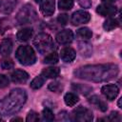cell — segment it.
Returning a JSON list of instances; mask_svg holds the SVG:
<instances>
[{
  "label": "cell",
  "mask_w": 122,
  "mask_h": 122,
  "mask_svg": "<svg viewBox=\"0 0 122 122\" xmlns=\"http://www.w3.org/2000/svg\"><path fill=\"white\" fill-rule=\"evenodd\" d=\"M9 86V78L4 75V74H0V88H6Z\"/></svg>",
  "instance_id": "32"
},
{
  "label": "cell",
  "mask_w": 122,
  "mask_h": 122,
  "mask_svg": "<svg viewBox=\"0 0 122 122\" xmlns=\"http://www.w3.org/2000/svg\"><path fill=\"white\" fill-rule=\"evenodd\" d=\"M32 34H33V30L32 29L30 28H25V29H22L20 30L17 34H16V37L19 41H22V42H26L28 40H30L31 37H32Z\"/></svg>",
  "instance_id": "16"
},
{
  "label": "cell",
  "mask_w": 122,
  "mask_h": 122,
  "mask_svg": "<svg viewBox=\"0 0 122 122\" xmlns=\"http://www.w3.org/2000/svg\"><path fill=\"white\" fill-rule=\"evenodd\" d=\"M55 39L59 44L66 45V44H69V43H71L72 41L73 33H72V31L71 30H63L59 31L56 34Z\"/></svg>",
  "instance_id": "11"
},
{
  "label": "cell",
  "mask_w": 122,
  "mask_h": 122,
  "mask_svg": "<svg viewBox=\"0 0 122 122\" xmlns=\"http://www.w3.org/2000/svg\"><path fill=\"white\" fill-rule=\"evenodd\" d=\"M1 67L4 69V70H10V69H12L14 67V63L11 59L10 58H5L2 60L1 62Z\"/></svg>",
  "instance_id": "27"
},
{
  "label": "cell",
  "mask_w": 122,
  "mask_h": 122,
  "mask_svg": "<svg viewBox=\"0 0 122 122\" xmlns=\"http://www.w3.org/2000/svg\"><path fill=\"white\" fill-rule=\"evenodd\" d=\"M58 54L57 52L55 51H51L49 54L46 55V57L44 58V63L46 64H51V65H53V64H56L58 62Z\"/></svg>",
  "instance_id": "22"
},
{
  "label": "cell",
  "mask_w": 122,
  "mask_h": 122,
  "mask_svg": "<svg viewBox=\"0 0 122 122\" xmlns=\"http://www.w3.org/2000/svg\"><path fill=\"white\" fill-rule=\"evenodd\" d=\"M75 56H76V52L71 47H66V48L62 49L60 51V57L66 63H70V62L73 61Z\"/></svg>",
  "instance_id": "13"
},
{
  "label": "cell",
  "mask_w": 122,
  "mask_h": 122,
  "mask_svg": "<svg viewBox=\"0 0 122 122\" xmlns=\"http://www.w3.org/2000/svg\"><path fill=\"white\" fill-rule=\"evenodd\" d=\"M11 121H23V119L22 118H13V119H11Z\"/></svg>",
  "instance_id": "36"
},
{
  "label": "cell",
  "mask_w": 122,
  "mask_h": 122,
  "mask_svg": "<svg viewBox=\"0 0 122 122\" xmlns=\"http://www.w3.org/2000/svg\"><path fill=\"white\" fill-rule=\"evenodd\" d=\"M117 0H102V2L104 4H113L114 2H116Z\"/></svg>",
  "instance_id": "34"
},
{
  "label": "cell",
  "mask_w": 122,
  "mask_h": 122,
  "mask_svg": "<svg viewBox=\"0 0 122 122\" xmlns=\"http://www.w3.org/2000/svg\"><path fill=\"white\" fill-rule=\"evenodd\" d=\"M73 7V0H59L58 8L62 10H69Z\"/></svg>",
  "instance_id": "24"
},
{
  "label": "cell",
  "mask_w": 122,
  "mask_h": 122,
  "mask_svg": "<svg viewBox=\"0 0 122 122\" xmlns=\"http://www.w3.org/2000/svg\"><path fill=\"white\" fill-rule=\"evenodd\" d=\"M89 102L92 103V104L96 105L97 108H98L100 111H102V112H105V111H107V109H108L107 104H106L103 100H101L97 95H93V96H92L91 98H89Z\"/></svg>",
  "instance_id": "18"
},
{
  "label": "cell",
  "mask_w": 122,
  "mask_h": 122,
  "mask_svg": "<svg viewBox=\"0 0 122 122\" xmlns=\"http://www.w3.org/2000/svg\"><path fill=\"white\" fill-rule=\"evenodd\" d=\"M91 19V14L86 10H77L72 13L71 22L73 26H78L81 24L88 23Z\"/></svg>",
  "instance_id": "7"
},
{
  "label": "cell",
  "mask_w": 122,
  "mask_h": 122,
  "mask_svg": "<svg viewBox=\"0 0 122 122\" xmlns=\"http://www.w3.org/2000/svg\"><path fill=\"white\" fill-rule=\"evenodd\" d=\"M72 116H73V120L80 122H90L92 120L93 117L92 111L87 108H84L83 106L77 107L72 112Z\"/></svg>",
  "instance_id": "6"
},
{
  "label": "cell",
  "mask_w": 122,
  "mask_h": 122,
  "mask_svg": "<svg viewBox=\"0 0 122 122\" xmlns=\"http://www.w3.org/2000/svg\"><path fill=\"white\" fill-rule=\"evenodd\" d=\"M101 92L107 99L113 100L117 96V94L119 92V89L115 84H109V85L103 86L101 88Z\"/></svg>",
  "instance_id": "8"
},
{
  "label": "cell",
  "mask_w": 122,
  "mask_h": 122,
  "mask_svg": "<svg viewBox=\"0 0 122 122\" xmlns=\"http://www.w3.org/2000/svg\"><path fill=\"white\" fill-rule=\"evenodd\" d=\"M68 20H69V17H68V14L66 13H61L57 17V21L61 25H66L68 23Z\"/></svg>",
  "instance_id": "31"
},
{
  "label": "cell",
  "mask_w": 122,
  "mask_h": 122,
  "mask_svg": "<svg viewBox=\"0 0 122 122\" xmlns=\"http://www.w3.org/2000/svg\"><path fill=\"white\" fill-rule=\"evenodd\" d=\"M78 45H79V51H80L82 55H85V56H90L91 55V53H92V47H91L90 44L82 42V43H79Z\"/></svg>",
  "instance_id": "23"
},
{
  "label": "cell",
  "mask_w": 122,
  "mask_h": 122,
  "mask_svg": "<svg viewBox=\"0 0 122 122\" xmlns=\"http://www.w3.org/2000/svg\"><path fill=\"white\" fill-rule=\"evenodd\" d=\"M35 1H36V2H39V3H41L43 0H35Z\"/></svg>",
  "instance_id": "37"
},
{
  "label": "cell",
  "mask_w": 122,
  "mask_h": 122,
  "mask_svg": "<svg viewBox=\"0 0 122 122\" xmlns=\"http://www.w3.org/2000/svg\"><path fill=\"white\" fill-rule=\"evenodd\" d=\"M60 70L56 67H49L42 71V75L45 78H55L59 75Z\"/></svg>",
  "instance_id": "17"
},
{
  "label": "cell",
  "mask_w": 122,
  "mask_h": 122,
  "mask_svg": "<svg viewBox=\"0 0 122 122\" xmlns=\"http://www.w3.org/2000/svg\"><path fill=\"white\" fill-rule=\"evenodd\" d=\"M39 120V115L37 112H33V111H30L28 115H27V118H26V121L28 122H36Z\"/></svg>",
  "instance_id": "28"
},
{
  "label": "cell",
  "mask_w": 122,
  "mask_h": 122,
  "mask_svg": "<svg viewBox=\"0 0 122 122\" xmlns=\"http://www.w3.org/2000/svg\"><path fill=\"white\" fill-rule=\"evenodd\" d=\"M12 51V42L10 38H5L0 43V54L2 56H9Z\"/></svg>",
  "instance_id": "15"
},
{
  "label": "cell",
  "mask_w": 122,
  "mask_h": 122,
  "mask_svg": "<svg viewBox=\"0 0 122 122\" xmlns=\"http://www.w3.org/2000/svg\"><path fill=\"white\" fill-rule=\"evenodd\" d=\"M106 120H110L112 122H116V121H120V114L118 112H112L111 114L108 116V118H105Z\"/></svg>",
  "instance_id": "29"
},
{
  "label": "cell",
  "mask_w": 122,
  "mask_h": 122,
  "mask_svg": "<svg viewBox=\"0 0 122 122\" xmlns=\"http://www.w3.org/2000/svg\"><path fill=\"white\" fill-rule=\"evenodd\" d=\"M15 57L20 64L25 66H30L35 63L36 55L33 49L29 45L20 46L15 52Z\"/></svg>",
  "instance_id": "4"
},
{
  "label": "cell",
  "mask_w": 122,
  "mask_h": 122,
  "mask_svg": "<svg viewBox=\"0 0 122 122\" xmlns=\"http://www.w3.org/2000/svg\"><path fill=\"white\" fill-rule=\"evenodd\" d=\"M10 78L14 83H25L29 79V73L23 70H15L11 72Z\"/></svg>",
  "instance_id": "12"
},
{
  "label": "cell",
  "mask_w": 122,
  "mask_h": 122,
  "mask_svg": "<svg viewBox=\"0 0 122 122\" xmlns=\"http://www.w3.org/2000/svg\"><path fill=\"white\" fill-rule=\"evenodd\" d=\"M45 80H46V78L42 74L41 75H38V76H36L35 78L32 79V81L30 82V86L33 90H38V89H40L43 86V84L45 83Z\"/></svg>",
  "instance_id": "21"
},
{
  "label": "cell",
  "mask_w": 122,
  "mask_h": 122,
  "mask_svg": "<svg viewBox=\"0 0 122 122\" xmlns=\"http://www.w3.org/2000/svg\"><path fill=\"white\" fill-rule=\"evenodd\" d=\"M49 90H51V92H58L62 90V86L58 83V82H52L49 85Z\"/></svg>",
  "instance_id": "30"
},
{
  "label": "cell",
  "mask_w": 122,
  "mask_h": 122,
  "mask_svg": "<svg viewBox=\"0 0 122 122\" xmlns=\"http://www.w3.org/2000/svg\"><path fill=\"white\" fill-rule=\"evenodd\" d=\"M33 45L41 54H46L53 51L55 45L51 36L48 33H40L33 39Z\"/></svg>",
  "instance_id": "3"
},
{
  "label": "cell",
  "mask_w": 122,
  "mask_h": 122,
  "mask_svg": "<svg viewBox=\"0 0 122 122\" xmlns=\"http://www.w3.org/2000/svg\"><path fill=\"white\" fill-rule=\"evenodd\" d=\"M78 100H79L78 96L75 93H73V92H68L64 96V101H65L66 105L69 106V107L74 106L78 102Z\"/></svg>",
  "instance_id": "19"
},
{
  "label": "cell",
  "mask_w": 122,
  "mask_h": 122,
  "mask_svg": "<svg viewBox=\"0 0 122 122\" xmlns=\"http://www.w3.org/2000/svg\"><path fill=\"white\" fill-rule=\"evenodd\" d=\"M42 116H43V120L44 121H52L54 119V115H53L51 110H50L49 108H45L43 110Z\"/></svg>",
  "instance_id": "26"
},
{
  "label": "cell",
  "mask_w": 122,
  "mask_h": 122,
  "mask_svg": "<svg viewBox=\"0 0 122 122\" xmlns=\"http://www.w3.org/2000/svg\"><path fill=\"white\" fill-rule=\"evenodd\" d=\"M55 10L54 0H43L40 3V11L45 16H51Z\"/></svg>",
  "instance_id": "9"
},
{
  "label": "cell",
  "mask_w": 122,
  "mask_h": 122,
  "mask_svg": "<svg viewBox=\"0 0 122 122\" xmlns=\"http://www.w3.org/2000/svg\"><path fill=\"white\" fill-rule=\"evenodd\" d=\"M36 18V10L31 5H25L16 15V20L19 24H29L35 21Z\"/></svg>",
  "instance_id": "5"
},
{
  "label": "cell",
  "mask_w": 122,
  "mask_h": 122,
  "mask_svg": "<svg viewBox=\"0 0 122 122\" xmlns=\"http://www.w3.org/2000/svg\"><path fill=\"white\" fill-rule=\"evenodd\" d=\"M78 2L83 8H90L92 6V0H78Z\"/></svg>",
  "instance_id": "33"
},
{
  "label": "cell",
  "mask_w": 122,
  "mask_h": 122,
  "mask_svg": "<svg viewBox=\"0 0 122 122\" xmlns=\"http://www.w3.org/2000/svg\"><path fill=\"white\" fill-rule=\"evenodd\" d=\"M77 35L84 39H90L92 35V32L89 28H81L77 30Z\"/></svg>",
  "instance_id": "25"
},
{
  "label": "cell",
  "mask_w": 122,
  "mask_h": 122,
  "mask_svg": "<svg viewBox=\"0 0 122 122\" xmlns=\"http://www.w3.org/2000/svg\"><path fill=\"white\" fill-rule=\"evenodd\" d=\"M121 101H122V98H119V100H118V107H119V108H122V105H121Z\"/></svg>",
  "instance_id": "35"
},
{
  "label": "cell",
  "mask_w": 122,
  "mask_h": 122,
  "mask_svg": "<svg viewBox=\"0 0 122 122\" xmlns=\"http://www.w3.org/2000/svg\"><path fill=\"white\" fill-rule=\"evenodd\" d=\"M27 100L26 91L23 89L12 90L6 97L0 100V114L9 116L21 110Z\"/></svg>",
  "instance_id": "2"
},
{
  "label": "cell",
  "mask_w": 122,
  "mask_h": 122,
  "mask_svg": "<svg viewBox=\"0 0 122 122\" xmlns=\"http://www.w3.org/2000/svg\"><path fill=\"white\" fill-rule=\"evenodd\" d=\"M119 26V22L114 19V18H112V17H109L103 24V28L105 30L107 31H110V30H112L113 29L117 28Z\"/></svg>",
  "instance_id": "20"
},
{
  "label": "cell",
  "mask_w": 122,
  "mask_h": 122,
  "mask_svg": "<svg viewBox=\"0 0 122 122\" xmlns=\"http://www.w3.org/2000/svg\"><path fill=\"white\" fill-rule=\"evenodd\" d=\"M117 11V9L115 6L112 5V4H102L99 5L96 8V12L99 13L102 16H112L114 15Z\"/></svg>",
  "instance_id": "10"
},
{
  "label": "cell",
  "mask_w": 122,
  "mask_h": 122,
  "mask_svg": "<svg viewBox=\"0 0 122 122\" xmlns=\"http://www.w3.org/2000/svg\"><path fill=\"white\" fill-rule=\"evenodd\" d=\"M73 73L80 79L92 82H105L115 78L119 73V68L117 65L112 63L87 65L78 68Z\"/></svg>",
  "instance_id": "1"
},
{
  "label": "cell",
  "mask_w": 122,
  "mask_h": 122,
  "mask_svg": "<svg viewBox=\"0 0 122 122\" xmlns=\"http://www.w3.org/2000/svg\"><path fill=\"white\" fill-rule=\"evenodd\" d=\"M16 6V0H0V12L4 14L10 13Z\"/></svg>",
  "instance_id": "14"
}]
</instances>
